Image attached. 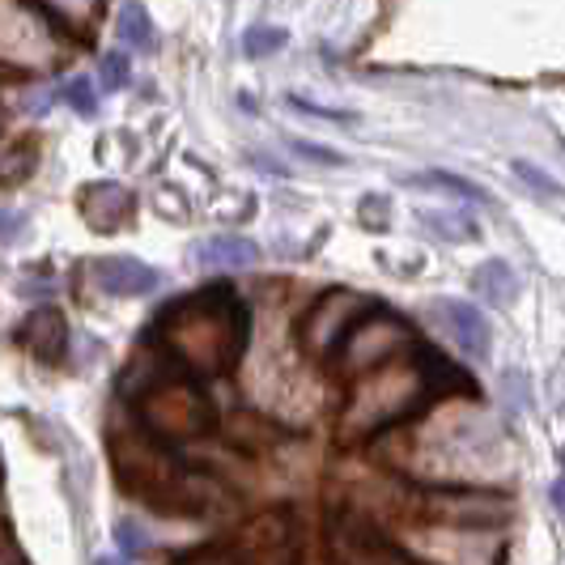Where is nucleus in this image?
<instances>
[{
    "label": "nucleus",
    "instance_id": "f257e3e1",
    "mask_svg": "<svg viewBox=\"0 0 565 565\" xmlns=\"http://www.w3.org/2000/svg\"><path fill=\"white\" fill-rule=\"evenodd\" d=\"M158 328L167 332V353L188 374H226L243 362L252 337V311L230 289H204L170 302Z\"/></svg>",
    "mask_w": 565,
    "mask_h": 565
},
{
    "label": "nucleus",
    "instance_id": "f03ea898",
    "mask_svg": "<svg viewBox=\"0 0 565 565\" xmlns=\"http://www.w3.org/2000/svg\"><path fill=\"white\" fill-rule=\"evenodd\" d=\"M137 417L158 443H188L209 434L217 422L200 379L174 362H162L158 374L137 379Z\"/></svg>",
    "mask_w": 565,
    "mask_h": 565
},
{
    "label": "nucleus",
    "instance_id": "7ed1b4c3",
    "mask_svg": "<svg viewBox=\"0 0 565 565\" xmlns=\"http://www.w3.org/2000/svg\"><path fill=\"white\" fill-rule=\"evenodd\" d=\"M18 340L34 353V362L60 366L68 358V319L60 307H34L18 328Z\"/></svg>",
    "mask_w": 565,
    "mask_h": 565
},
{
    "label": "nucleus",
    "instance_id": "20e7f679",
    "mask_svg": "<svg viewBox=\"0 0 565 565\" xmlns=\"http://www.w3.org/2000/svg\"><path fill=\"white\" fill-rule=\"evenodd\" d=\"M94 281L111 298H145L162 285V277H158V268H149L137 255H107L94 264Z\"/></svg>",
    "mask_w": 565,
    "mask_h": 565
},
{
    "label": "nucleus",
    "instance_id": "39448f33",
    "mask_svg": "<svg viewBox=\"0 0 565 565\" xmlns=\"http://www.w3.org/2000/svg\"><path fill=\"white\" fill-rule=\"evenodd\" d=\"M77 209H82V217L94 230L111 234V230L128 226L137 200H132L128 188H119V183H89V188H82V196H77Z\"/></svg>",
    "mask_w": 565,
    "mask_h": 565
},
{
    "label": "nucleus",
    "instance_id": "423d86ee",
    "mask_svg": "<svg viewBox=\"0 0 565 565\" xmlns=\"http://www.w3.org/2000/svg\"><path fill=\"white\" fill-rule=\"evenodd\" d=\"M438 307H443V319L451 323L459 349L477 362L489 358V323H484L481 307H472V302H438Z\"/></svg>",
    "mask_w": 565,
    "mask_h": 565
},
{
    "label": "nucleus",
    "instance_id": "0eeeda50",
    "mask_svg": "<svg viewBox=\"0 0 565 565\" xmlns=\"http://www.w3.org/2000/svg\"><path fill=\"white\" fill-rule=\"evenodd\" d=\"M255 259H259V247L238 234H222V238H209L196 247L200 268H252Z\"/></svg>",
    "mask_w": 565,
    "mask_h": 565
},
{
    "label": "nucleus",
    "instance_id": "6e6552de",
    "mask_svg": "<svg viewBox=\"0 0 565 565\" xmlns=\"http://www.w3.org/2000/svg\"><path fill=\"white\" fill-rule=\"evenodd\" d=\"M472 285H477V294H481L489 307L510 302V298H514V289H519V281H514V273H510L507 259H489V264H481V268H477V277H472Z\"/></svg>",
    "mask_w": 565,
    "mask_h": 565
},
{
    "label": "nucleus",
    "instance_id": "1a4fd4ad",
    "mask_svg": "<svg viewBox=\"0 0 565 565\" xmlns=\"http://www.w3.org/2000/svg\"><path fill=\"white\" fill-rule=\"evenodd\" d=\"M408 188H425V192H447L455 200H484V192L477 183H468V179H459L451 170H429V174H413L408 179Z\"/></svg>",
    "mask_w": 565,
    "mask_h": 565
},
{
    "label": "nucleus",
    "instance_id": "9d476101",
    "mask_svg": "<svg viewBox=\"0 0 565 565\" xmlns=\"http://www.w3.org/2000/svg\"><path fill=\"white\" fill-rule=\"evenodd\" d=\"M119 34H124V43H132L137 52H149V47H153V22H149L145 4H124V9H119Z\"/></svg>",
    "mask_w": 565,
    "mask_h": 565
},
{
    "label": "nucleus",
    "instance_id": "9b49d317",
    "mask_svg": "<svg viewBox=\"0 0 565 565\" xmlns=\"http://www.w3.org/2000/svg\"><path fill=\"white\" fill-rule=\"evenodd\" d=\"M285 39H289V34H285L281 26H252L243 34V52L252 60H264V56H273V52H281Z\"/></svg>",
    "mask_w": 565,
    "mask_h": 565
},
{
    "label": "nucleus",
    "instance_id": "f8f14e48",
    "mask_svg": "<svg viewBox=\"0 0 565 565\" xmlns=\"http://www.w3.org/2000/svg\"><path fill=\"white\" fill-rule=\"evenodd\" d=\"M174 565H243V557L230 544H204V548H192V553L174 557Z\"/></svg>",
    "mask_w": 565,
    "mask_h": 565
},
{
    "label": "nucleus",
    "instance_id": "ddd939ff",
    "mask_svg": "<svg viewBox=\"0 0 565 565\" xmlns=\"http://www.w3.org/2000/svg\"><path fill=\"white\" fill-rule=\"evenodd\" d=\"M64 94V103L73 107V111L82 115V119H94L98 115V98H94V85L85 82V77H73V82L60 89Z\"/></svg>",
    "mask_w": 565,
    "mask_h": 565
},
{
    "label": "nucleus",
    "instance_id": "4468645a",
    "mask_svg": "<svg viewBox=\"0 0 565 565\" xmlns=\"http://www.w3.org/2000/svg\"><path fill=\"white\" fill-rule=\"evenodd\" d=\"M510 170H514V179H519V183H527V188L540 192V196H548V200L562 196V183H557V179H548V174H544L540 167H532V162H514Z\"/></svg>",
    "mask_w": 565,
    "mask_h": 565
},
{
    "label": "nucleus",
    "instance_id": "2eb2a0df",
    "mask_svg": "<svg viewBox=\"0 0 565 565\" xmlns=\"http://www.w3.org/2000/svg\"><path fill=\"white\" fill-rule=\"evenodd\" d=\"M128 82H132L128 56H124V52H107V56H103V89L115 94V89H124Z\"/></svg>",
    "mask_w": 565,
    "mask_h": 565
},
{
    "label": "nucleus",
    "instance_id": "dca6fc26",
    "mask_svg": "<svg viewBox=\"0 0 565 565\" xmlns=\"http://www.w3.org/2000/svg\"><path fill=\"white\" fill-rule=\"evenodd\" d=\"M289 149L298 153V158H307V162H319V167H344L349 158L337 153V149H328V145H311V141H289Z\"/></svg>",
    "mask_w": 565,
    "mask_h": 565
},
{
    "label": "nucleus",
    "instance_id": "f3484780",
    "mask_svg": "<svg viewBox=\"0 0 565 565\" xmlns=\"http://www.w3.org/2000/svg\"><path fill=\"white\" fill-rule=\"evenodd\" d=\"M115 540H119V548H124V553H145V548H149V536H145L132 519L115 523Z\"/></svg>",
    "mask_w": 565,
    "mask_h": 565
},
{
    "label": "nucleus",
    "instance_id": "a211bd4d",
    "mask_svg": "<svg viewBox=\"0 0 565 565\" xmlns=\"http://www.w3.org/2000/svg\"><path fill=\"white\" fill-rule=\"evenodd\" d=\"M26 230V213H13V209H0V243H13L18 234Z\"/></svg>",
    "mask_w": 565,
    "mask_h": 565
},
{
    "label": "nucleus",
    "instance_id": "6ab92c4d",
    "mask_svg": "<svg viewBox=\"0 0 565 565\" xmlns=\"http://www.w3.org/2000/svg\"><path fill=\"white\" fill-rule=\"evenodd\" d=\"M289 107L302 115H319V119H332V124H349V115L344 111H323V107H311V103H302V98H289Z\"/></svg>",
    "mask_w": 565,
    "mask_h": 565
},
{
    "label": "nucleus",
    "instance_id": "aec40b11",
    "mask_svg": "<svg viewBox=\"0 0 565 565\" xmlns=\"http://www.w3.org/2000/svg\"><path fill=\"white\" fill-rule=\"evenodd\" d=\"M548 502H553V507H557V514L565 519V477H562V481H553V489H548Z\"/></svg>",
    "mask_w": 565,
    "mask_h": 565
},
{
    "label": "nucleus",
    "instance_id": "412c9836",
    "mask_svg": "<svg viewBox=\"0 0 565 565\" xmlns=\"http://www.w3.org/2000/svg\"><path fill=\"white\" fill-rule=\"evenodd\" d=\"M98 565H115V562H98Z\"/></svg>",
    "mask_w": 565,
    "mask_h": 565
},
{
    "label": "nucleus",
    "instance_id": "4be33fe9",
    "mask_svg": "<svg viewBox=\"0 0 565 565\" xmlns=\"http://www.w3.org/2000/svg\"><path fill=\"white\" fill-rule=\"evenodd\" d=\"M562 463H565V451H562Z\"/></svg>",
    "mask_w": 565,
    "mask_h": 565
}]
</instances>
